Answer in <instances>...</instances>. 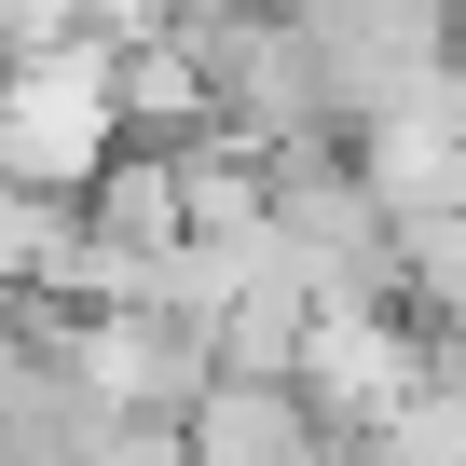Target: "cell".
Instances as JSON below:
<instances>
[{
  "instance_id": "6da1fadb",
  "label": "cell",
  "mask_w": 466,
  "mask_h": 466,
  "mask_svg": "<svg viewBox=\"0 0 466 466\" xmlns=\"http://www.w3.org/2000/svg\"><path fill=\"white\" fill-rule=\"evenodd\" d=\"M124 151V42H56L28 69H0V178H28V192H96Z\"/></svg>"
},
{
  "instance_id": "7a4b0ae2",
  "label": "cell",
  "mask_w": 466,
  "mask_h": 466,
  "mask_svg": "<svg viewBox=\"0 0 466 466\" xmlns=\"http://www.w3.org/2000/svg\"><path fill=\"white\" fill-rule=\"evenodd\" d=\"M329 452L343 439H329V411L302 384H219L192 411V466H329Z\"/></svg>"
}]
</instances>
